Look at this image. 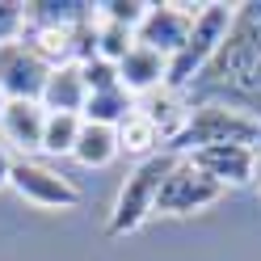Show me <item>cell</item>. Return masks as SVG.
I'll return each mask as SVG.
<instances>
[{
	"label": "cell",
	"mask_w": 261,
	"mask_h": 261,
	"mask_svg": "<svg viewBox=\"0 0 261 261\" xmlns=\"http://www.w3.org/2000/svg\"><path fill=\"white\" fill-rule=\"evenodd\" d=\"M194 85L206 93V101L236 106L249 114L261 110V5H236L223 46Z\"/></svg>",
	"instance_id": "cell-1"
},
{
	"label": "cell",
	"mask_w": 261,
	"mask_h": 261,
	"mask_svg": "<svg viewBox=\"0 0 261 261\" xmlns=\"http://www.w3.org/2000/svg\"><path fill=\"white\" fill-rule=\"evenodd\" d=\"M215 143H236V148L261 143V114L236 110V106H219V101H202V106L190 110L181 135L169 143V152L177 156V152L215 148Z\"/></svg>",
	"instance_id": "cell-2"
},
{
	"label": "cell",
	"mask_w": 261,
	"mask_h": 261,
	"mask_svg": "<svg viewBox=\"0 0 261 261\" xmlns=\"http://www.w3.org/2000/svg\"><path fill=\"white\" fill-rule=\"evenodd\" d=\"M232 17H236L232 5H202V9H198V17H194V30H190L186 46L169 59V80H165V89L181 93V89H190L194 80L202 76V68L215 59V51L223 46L227 30H232Z\"/></svg>",
	"instance_id": "cell-3"
},
{
	"label": "cell",
	"mask_w": 261,
	"mask_h": 261,
	"mask_svg": "<svg viewBox=\"0 0 261 261\" xmlns=\"http://www.w3.org/2000/svg\"><path fill=\"white\" fill-rule=\"evenodd\" d=\"M177 160H181V156H173V152H156V156H148V160H143V165L122 181L118 202H114V215H110V236H126V232H135V227L156 211L160 186H165V177L173 173Z\"/></svg>",
	"instance_id": "cell-4"
},
{
	"label": "cell",
	"mask_w": 261,
	"mask_h": 261,
	"mask_svg": "<svg viewBox=\"0 0 261 261\" xmlns=\"http://www.w3.org/2000/svg\"><path fill=\"white\" fill-rule=\"evenodd\" d=\"M223 198V186L211 181L206 173H198L190 160H177L173 173L165 177L160 186V198H156V211L160 215H190V211H202L211 202Z\"/></svg>",
	"instance_id": "cell-5"
},
{
	"label": "cell",
	"mask_w": 261,
	"mask_h": 261,
	"mask_svg": "<svg viewBox=\"0 0 261 261\" xmlns=\"http://www.w3.org/2000/svg\"><path fill=\"white\" fill-rule=\"evenodd\" d=\"M46 76H51V68L21 38L0 46V89H5L9 101H42Z\"/></svg>",
	"instance_id": "cell-6"
},
{
	"label": "cell",
	"mask_w": 261,
	"mask_h": 261,
	"mask_svg": "<svg viewBox=\"0 0 261 261\" xmlns=\"http://www.w3.org/2000/svg\"><path fill=\"white\" fill-rule=\"evenodd\" d=\"M194 17H198V9H190V5H152L143 25L135 30V42L160 51L165 59H173L186 46L190 30H194Z\"/></svg>",
	"instance_id": "cell-7"
},
{
	"label": "cell",
	"mask_w": 261,
	"mask_h": 261,
	"mask_svg": "<svg viewBox=\"0 0 261 261\" xmlns=\"http://www.w3.org/2000/svg\"><path fill=\"white\" fill-rule=\"evenodd\" d=\"M9 186L21 194L25 202H38V206H76L80 202V190L68 181V177H59L55 169L38 165V160H13V177Z\"/></svg>",
	"instance_id": "cell-8"
},
{
	"label": "cell",
	"mask_w": 261,
	"mask_h": 261,
	"mask_svg": "<svg viewBox=\"0 0 261 261\" xmlns=\"http://www.w3.org/2000/svg\"><path fill=\"white\" fill-rule=\"evenodd\" d=\"M198 173H206L219 186H249L253 181V148H236V143H215V148H198L186 156Z\"/></svg>",
	"instance_id": "cell-9"
},
{
	"label": "cell",
	"mask_w": 261,
	"mask_h": 261,
	"mask_svg": "<svg viewBox=\"0 0 261 261\" xmlns=\"http://www.w3.org/2000/svg\"><path fill=\"white\" fill-rule=\"evenodd\" d=\"M165 80H169V59L152 51V46H139L135 42V51H130L122 63H118V85L135 97V93H156V89H165Z\"/></svg>",
	"instance_id": "cell-10"
},
{
	"label": "cell",
	"mask_w": 261,
	"mask_h": 261,
	"mask_svg": "<svg viewBox=\"0 0 261 261\" xmlns=\"http://www.w3.org/2000/svg\"><path fill=\"white\" fill-rule=\"evenodd\" d=\"M85 101H89V89H85V76H80V63L51 68L38 106H42L46 114H80V110H85Z\"/></svg>",
	"instance_id": "cell-11"
},
{
	"label": "cell",
	"mask_w": 261,
	"mask_h": 261,
	"mask_svg": "<svg viewBox=\"0 0 261 261\" xmlns=\"http://www.w3.org/2000/svg\"><path fill=\"white\" fill-rule=\"evenodd\" d=\"M0 130H5L9 143H17L21 152L42 148V130H46V110L38 101H9L5 118H0Z\"/></svg>",
	"instance_id": "cell-12"
},
{
	"label": "cell",
	"mask_w": 261,
	"mask_h": 261,
	"mask_svg": "<svg viewBox=\"0 0 261 261\" xmlns=\"http://www.w3.org/2000/svg\"><path fill=\"white\" fill-rule=\"evenodd\" d=\"M135 110H139V106H135V97H130V93L118 85V89H106V93H89L85 110H80V118H85V122H97V126H114V130H118Z\"/></svg>",
	"instance_id": "cell-13"
},
{
	"label": "cell",
	"mask_w": 261,
	"mask_h": 261,
	"mask_svg": "<svg viewBox=\"0 0 261 261\" xmlns=\"http://www.w3.org/2000/svg\"><path fill=\"white\" fill-rule=\"evenodd\" d=\"M139 114H148V118L156 122V130H160V139L173 143L177 135H181L186 118H190V106L181 101V93H173V89H156V93L148 97V106H139Z\"/></svg>",
	"instance_id": "cell-14"
},
{
	"label": "cell",
	"mask_w": 261,
	"mask_h": 261,
	"mask_svg": "<svg viewBox=\"0 0 261 261\" xmlns=\"http://www.w3.org/2000/svg\"><path fill=\"white\" fill-rule=\"evenodd\" d=\"M118 152H122L118 148V130H114V126H97V122L80 126V139H76V148H72V156L85 169H106Z\"/></svg>",
	"instance_id": "cell-15"
},
{
	"label": "cell",
	"mask_w": 261,
	"mask_h": 261,
	"mask_svg": "<svg viewBox=\"0 0 261 261\" xmlns=\"http://www.w3.org/2000/svg\"><path fill=\"white\" fill-rule=\"evenodd\" d=\"M89 13H93V5H85V0H38V5H25V25L72 30L76 21H85Z\"/></svg>",
	"instance_id": "cell-16"
},
{
	"label": "cell",
	"mask_w": 261,
	"mask_h": 261,
	"mask_svg": "<svg viewBox=\"0 0 261 261\" xmlns=\"http://www.w3.org/2000/svg\"><path fill=\"white\" fill-rule=\"evenodd\" d=\"M160 143H165V139H160V130H156V122L148 118V114H130V118L118 126V148L122 152H130V156H143V160H148V156H156V148H160Z\"/></svg>",
	"instance_id": "cell-17"
},
{
	"label": "cell",
	"mask_w": 261,
	"mask_h": 261,
	"mask_svg": "<svg viewBox=\"0 0 261 261\" xmlns=\"http://www.w3.org/2000/svg\"><path fill=\"white\" fill-rule=\"evenodd\" d=\"M80 126H85V118H80V114H46L42 152H51V156H72L76 139H80Z\"/></svg>",
	"instance_id": "cell-18"
},
{
	"label": "cell",
	"mask_w": 261,
	"mask_h": 261,
	"mask_svg": "<svg viewBox=\"0 0 261 261\" xmlns=\"http://www.w3.org/2000/svg\"><path fill=\"white\" fill-rule=\"evenodd\" d=\"M148 0H101V5H93L97 21H110V25H126V30H139L143 17H148Z\"/></svg>",
	"instance_id": "cell-19"
},
{
	"label": "cell",
	"mask_w": 261,
	"mask_h": 261,
	"mask_svg": "<svg viewBox=\"0 0 261 261\" xmlns=\"http://www.w3.org/2000/svg\"><path fill=\"white\" fill-rule=\"evenodd\" d=\"M101 34H97V55L110 59V63H122L130 51H135V30L126 25H110V21H97Z\"/></svg>",
	"instance_id": "cell-20"
},
{
	"label": "cell",
	"mask_w": 261,
	"mask_h": 261,
	"mask_svg": "<svg viewBox=\"0 0 261 261\" xmlns=\"http://www.w3.org/2000/svg\"><path fill=\"white\" fill-rule=\"evenodd\" d=\"M97 34H101L97 13H89L85 21H76V25L68 30V38H72V63H89V59H97Z\"/></svg>",
	"instance_id": "cell-21"
},
{
	"label": "cell",
	"mask_w": 261,
	"mask_h": 261,
	"mask_svg": "<svg viewBox=\"0 0 261 261\" xmlns=\"http://www.w3.org/2000/svg\"><path fill=\"white\" fill-rule=\"evenodd\" d=\"M80 76H85V89L89 93H106V89H118V63H110V59H89V63H80Z\"/></svg>",
	"instance_id": "cell-22"
},
{
	"label": "cell",
	"mask_w": 261,
	"mask_h": 261,
	"mask_svg": "<svg viewBox=\"0 0 261 261\" xmlns=\"http://www.w3.org/2000/svg\"><path fill=\"white\" fill-rule=\"evenodd\" d=\"M21 30H25V5L0 0V46H5V42H17Z\"/></svg>",
	"instance_id": "cell-23"
},
{
	"label": "cell",
	"mask_w": 261,
	"mask_h": 261,
	"mask_svg": "<svg viewBox=\"0 0 261 261\" xmlns=\"http://www.w3.org/2000/svg\"><path fill=\"white\" fill-rule=\"evenodd\" d=\"M9 177H13V160L5 152V143H0V186H9Z\"/></svg>",
	"instance_id": "cell-24"
},
{
	"label": "cell",
	"mask_w": 261,
	"mask_h": 261,
	"mask_svg": "<svg viewBox=\"0 0 261 261\" xmlns=\"http://www.w3.org/2000/svg\"><path fill=\"white\" fill-rule=\"evenodd\" d=\"M253 181H261V152H257V160H253Z\"/></svg>",
	"instance_id": "cell-25"
},
{
	"label": "cell",
	"mask_w": 261,
	"mask_h": 261,
	"mask_svg": "<svg viewBox=\"0 0 261 261\" xmlns=\"http://www.w3.org/2000/svg\"><path fill=\"white\" fill-rule=\"evenodd\" d=\"M5 110H9V97H5V89H0V118H5Z\"/></svg>",
	"instance_id": "cell-26"
}]
</instances>
